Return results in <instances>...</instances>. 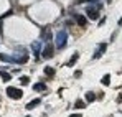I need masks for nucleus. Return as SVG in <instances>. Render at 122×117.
Instances as JSON below:
<instances>
[{
  "label": "nucleus",
  "instance_id": "f257e3e1",
  "mask_svg": "<svg viewBox=\"0 0 122 117\" xmlns=\"http://www.w3.org/2000/svg\"><path fill=\"white\" fill-rule=\"evenodd\" d=\"M66 43H68V33H66L64 30H61V31L56 33L55 45H56V48H64V46H66Z\"/></svg>",
  "mask_w": 122,
  "mask_h": 117
},
{
  "label": "nucleus",
  "instance_id": "f03ea898",
  "mask_svg": "<svg viewBox=\"0 0 122 117\" xmlns=\"http://www.w3.org/2000/svg\"><path fill=\"white\" fill-rule=\"evenodd\" d=\"M7 94H8V97L13 99H21V96H23L21 89H18V87H7Z\"/></svg>",
  "mask_w": 122,
  "mask_h": 117
},
{
  "label": "nucleus",
  "instance_id": "7ed1b4c3",
  "mask_svg": "<svg viewBox=\"0 0 122 117\" xmlns=\"http://www.w3.org/2000/svg\"><path fill=\"white\" fill-rule=\"evenodd\" d=\"M53 53H55L53 45H46V46L43 48V51H41V56H43V58H51V56H53Z\"/></svg>",
  "mask_w": 122,
  "mask_h": 117
},
{
  "label": "nucleus",
  "instance_id": "20e7f679",
  "mask_svg": "<svg viewBox=\"0 0 122 117\" xmlns=\"http://www.w3.org/2000/svg\"><path fill=\"white\" fill-rule=\"evenodd\" d=\"M31 50H33V53H35V58L40 59V50H41L40 41H33V43H31Z\"/></svg>",
  "mask_w": 122,
  "mask_h": 117
},
{
  "label": "nucleus",
  "instance_id": "39448f33",
  "mask_svg": "<svg viewBox=\"0 0 122 117\" xmlns=\"http://www.w3.org/2000/svg\"><path fill=\"white\" fill-rule=\"evenodd\" d=\"M86 12H87V17L92 18V20H96L97 17H99V8H92V7H89Z\"/></svg>",
  "mask_w": 122,
  "mask_h": 117
},
{
  "label": "nucleus",
  "instance_id": "423d86ee",
  "mask_svg": "<svg viewBox=\"0 0 122 117\" xmlns=\"http://www.w3.org/2000/svg\"><path fill=\"white\" fill-rule=\"evenodd\" d=\"M12 58H13V63H17V64H25L28 61V53L21 55V56H12Z\"/></svg>",
  "mask_w": 122,
  "mask_h": 117
},
{
  "label": "nucleus",
  "instance_id": "0eeeda50",
  "mask_svg": "<svg viewBox=\"0 0 122 117\" xmlns=\"http://www.w3.org/2000/svg\"><path fill=\"white\" fill-rule=\"evenodd\" d=\"M106 48H107V45H106V43H102V45H99V46H97V51H96V53L92 55V59H97V58H99V56H101L102 53L106 51Z\"/></svg>",
  "mask_w": 122,
  "mask_h": 117
},
{
  "label": "nucleus",
  "instance_id": "6e6552de",
  "mask_svg": "<svg viewBox=\"0 0 122 117\" xmlns=\"http://www.w3.org/2000/svg\"><path fill=\"white\" fill-rule=\"evenodd\" d=\"M38 104H40V99H33L31 102H28V104H26V109L30 111V109H33V107H36Z\"/></svg>",
  "mask_w": 122,
  "mask_h": 117
},
{
  "label": "nucleus",
  "instance_id": "1a4fd4ad",
  "mask_svg": "<svg viewBox=\"0 0 122 117\" xmlns=\"http://www.w3.org/2000/svg\"><path fill=\"white\" fill-rule=\"evenodd\" d=\"M76 23H78V25H81V26H84V25L87 23V21H86V17H82V15H78V17H76Z\"/></svg>",
  "mask_w": 122,
  "mask_h": 117
},
{
  "label": "nucleus",
  "instance_id": "9d476101",
  "mask_svg": "<svg viewBox=\"0 0 122 117\" xmlns=\"http://www.w3.org/2000/svg\"><path fill=\"white\" fill-rule=\"evenodd\" d=\"M0 61H5V63H13V58L12 56H8V55H0Z\"/></svg>",
  "mask_w": 122,
  "mask_h": 117
},
{
  "label": "nucleus",
  "instance_id": "9b49d317",
  "mask_svg": "<svg viewBox=\"0 0 122 117\" xmlns=\"http://www.w3.org/2000/svg\"><path fill=\"white\" fill-rule=\"evenodd\" d=\"M78 58H79V55H78V53H74V55L71 56V59L68 61V66H74V63L78 61Z\"/></svg>",
  "mask_w": 122,
  "mask_h": 117
},
{
  "label": "nucleus",
  "instance_id": "f8f14e48",
  "mask_svg": "<svg viewBox=\"0 0 122 117\" xmlns=\"http://www.w3.org/2000/svg\"><path fill=\"white\" fill-rule=\"evenodd\" d=\"M33 89H35V91H38V92H40V91H45V89H46V86H45V84H43V82H36V84H35V86H33Z\"/></svg>",
  "mask_w": 122,
  "mask_h": 117
},
{
  "label": "nucleus",
  "instance_id": "ddd939ff",
  "mask_svg": "<svg viewBox=\"0 0 122 117\" xmlns=\"http://www.w3.org/2000/svg\"><path fill=\"white\" fill-rule=\"evenodd\" d=\"M41 38L46 40V41L51 38V33H50V30H48V28H45V30H43V36H41Z\"/></svg>",
  "mask_w": 122,
  "mask_h": 117
},
{
  "label": "nucleus",
  "instance_id": "4468645a",
  "mask_svg": "<svg viewBox=\"0 0 122 117\" xmlns=\"http://www.w3.org/2000/svg\"><path fill=\"white\" fill-rule=\"evenodd\" d=\"M0 76H2V79H3L5 82L12 79V76H10V73H5V71H2V73H0Z\"/></svg>",
  "mask_w": 122,
  "mask_h": 117
},
{
  "label": "nucleus",
  "instance_id": "2eb2a0df",
  "mask_svg": "<svg viewBox=\"0 0 122 117\" xmlns=\"http://www.w3.org/2000/svg\"><path fill=\"white\" fill-rule=\"evenodd\" d=\"M94 99H96V94L94 92H86V101L87 102H92Z\"/></svg>",
  "mask_w": 122,
  "mask_h": 117
},
{
  "label": "nucleus",
  "instance_id": "dca6fc26",
  "mask_svg": "<svg viewBox=\"0 0 122 117\" xmlns=\"http://www.w3.org/2000/svg\"><path fill=\"white\" fill-rule=\"evenodd\" d=\"M45 73H46V74H48V76L51 78V76H55V73H56V71H55L53 68H50V66H46V68H45Z\"/></svg>",
  "mask_w": 122,
  "mask_h": 117
},
{
  "label": "nucleus",
  "instance_id": "f3484780",
  "mask_svg": "<svg viewBox=\"0 0 122 117\" xmlns=\"http://www.w3.org/2000/svg\"><path fill=\"white\" fill-rule=\"evenodd\" d=\"M101 82L104 84V86H109V84H111V76H109V74H106V76L101 79Z\"/></svg>",
  "mask_w": 122,
  "mask_h": 117
},
{
  "label": "nucleus",
  "instance_id": "a211bd4d",
  "mask_svg": "<svg viewBox=\"0 0 122 117\" xmlns=\"http://www.w3.org/2000/svg\"><path fill=\"white\" fill-rule=\"evenodd\" d=\"M74 107H76V109H84V107H86V104H84L82 101H78V102L74 104Z\"/></svg>",
  "mask_w": 122,
  "mask_h": 117
},
{
  "label": "nucleus",
  "instance_id": "6ab92c4d",
  "mask_svg": "<svg viewBox=\"0 0 122 117\" xmlns=\"http://www.w3.org/2000/svg\"><path fill=\"white\" fill-rule=\"evenodd\" d=\"M28 81H30V79H28V78H25V76H23V78L20 79V82H21V84H28Z\"/></svg>",
  "mask_w": 122,
  "mask_h": 117
},
{
  "label": "nucleus",
  "instance_id": "aec40b11",
  "mask_svg": "<svg viewBox=\"0 0 122 117\" xmlns=\"http://www.w3.org/2000/svg\"><path fill=\"white\" fill-rule=\"evenodd\" d=\"M69 117H82V116H81V114H71Z\"/></svg>",
  "mask_w": 122,
  "mask_h": 117
},
{
  "label": "nucleus",
  "instance_id": "412c9836",
  "mask_svg": "<svg viewBox=\"0 0 122 117\" xmlns=\"http://www.w3.org/2000/svg\"><path fill=\"white\" fill-rule=\"evenodd\" d=\"M2 30H3V28H2V20H0V35H2Z\"/></svg>",
  "mask_w": 122,
  "mask_h": 117
}]
</instances>
